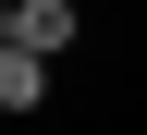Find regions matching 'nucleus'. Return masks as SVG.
<instances>
[{
  "label": "nucleus",
  "instance_id": "obj_1",
  "mask_svg": "<svg viewBox=\"0 0 147 135\" xmlns=\"http://www.w3.org/2000/svg\"><path fill=\"white\" fill-rule=\"evenodd\" d=\"M74 25H86L74 0H12V49H37V62H61V49H74Z\"/></svg>",
  "mask_w": 147,
  "mask_h": 135
},
{
  "label": "nucleus",
  "instance_id": "obj_2",
  "mask_svg": "<svg viewBox=\"0 0 147 135\" xmlns=\"http://www.w3.org/2000/svg\"><path fill=\"white\" fill-rule=\"evenodd\" d=\"M0 111H49V62L37 49H0Z\"/></svg>",
  "mask_w": 147,
  "mask_h": 135
},
{
  "label": "nucleus",
  "instance_id": "obj_3",
  "mask_svg": "<svg viewBox=\"0 0 147 135\" xmlns=\"http://www.w3.org/2000/svg\"><path fill=\"white\" fill-rule=\"evenodd\" d=\"M0 49H12V0H0Z\"/></svg>",
  "mask_w": 147,
  "mask_h": 135
}]
</instances>
